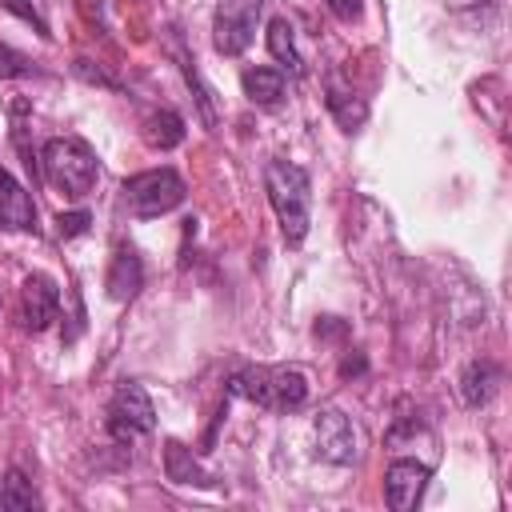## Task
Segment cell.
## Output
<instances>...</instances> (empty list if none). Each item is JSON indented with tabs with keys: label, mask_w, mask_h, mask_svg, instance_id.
<instances>
[{
	"label": "cell",
	"mask_w": 512,
	"mask_h": 512,
	"mask_svg": "<svg viewBox=\"0 0 512 512\" xmlns=\"http://www.w3.org/2000/svg\"><path fill=\"white\" fill-rule=\"evenodd\" d=\"M256 20H260V0H224L212 16V44L224 56H240L252 36H256Z\"/></svg>",
	"instance_id": "cell-5"
},
{
	"label": "cell",
	"mask_w": 512,
	"mask_h": 512,
	"mask_svg": "<svg viewBox=\"0 0 512 512\" xmlns=\"http://www.w3.org/2000/svg\"><path fill=\"white\" fill-rule=\"evenodd\" d=\"M340 372H344V376H352V372H364V356H344Z\"/></svg>",
	"instance_id": "cell-23"
},
{
	"label": "cell",
	"mask_w": 512,
	"mask_h": 512,
	"mask_svg": "<svg viewBox=\"0 0 512 512\" xmlns=\"http://www.w3.org/2000/svg\"><path fill=\"white\" fill-rule=\"evenodd\" d=\"M428 480H432L428 464H420V460H392L388 472H384V500H388V508L412 512L420 504Z\"/></svg>",
	"instance_id": "cell-8"
},
{
	"label": "cell",
	"mask_w": 512,
	"mask_h": 512,
	"mask_svg": "<svg viewBox=\"0 0 512 512\" xmlns=\"http://www.w3.org/2000/svg\"><path fill=\"white\" fill-rule=\"evenodd\" d=\"M16 76H36V68H32V60L20 56L16 48L0 44V80H16Z\"/></svg>",
	"instance_id": "cell-19"
},
{
	"label": "cell",
	"mask_w": 512,
	"mask_h": 512,
	"mask_svg": "<svg viewBox=\"0 0 512 512\" xmlns=\"http://www.w3.org/2000/svg\"><path fill=\"white\" fill-rule=\"evenodd\" d=\"M88 224H92V216H88L84 208H76V212H60V216H56V232H60V240L84 236V232H88Z\"/></svg>",
	"instance_id": "cell-20"
},
{
	"label": "cell",
	"mask_w": 512,
	"mask_h": 512,
	"mask_svg": "<svg viewBox=\"0 0 512 512\" xmlns=\"http://www.w3.org/2000/svg\"><path fill=\"white\" fill-rule=\"evenodd\" d=\"M0 228H8V232H32L36 228L32 196L24 192V184L8 168H0Z\"/></svg>",
	"instance_id": "cell-10"
},
{
	"label": "cell",
	"mask_w": 512,
	"mask_h": 512,
	"mask_svg": "<svg viewBox=\"0 0 512 512\" xmlns=\"http://www.w3.org/2000/svg\"><path fill=\"white\" fill-rule=\"evenodd\" d=\"M144 140H148L152 148L168 152V148H176V144L184 140V120H180L172 108H160V112H152V116L144 120Z\"/></svg>",
	"instance_id": "cell-14"
},
{
	"label": "cell",
	"mask_w": 512,
	"mask_h": 512,
	"mask_svg": "<svg viewBox=\"0 0 512 512\" xmlns=\"http://www.w3.org/2000/svg\"><path fill=\"white\" fill-rule=\"evenodd\" d=\"M240 84H244V96L260 108H272L284 96V72L280 68H248L240 76Z\"/></svg>",
	"instance_id": "cell-13"
},
{
	"label": "cell",
	"mask_w": 512,
	"mask_h": 512,
	"mask_svg": "<svg viewBox=\"0 0 512 512\" xmlns=\"http://www.w3.org/2000/svg\"><path fill=\"white\" fill-rule=\"evenodd\" d=\"M312 436H316V452L328 460V464H352L356 452H360V440H356V428L352 420L340 412V408H324L312 424Z\"/></svg>",
	"instance_id": "cell-7"
},
{
	"label": "cell",
	"mask_w": 512,
	"mask_h": 512,
	"mask_svg": "<svg viewBox=\"0 0 512 512\" xmlns=\"http://www.w3.org/2000/svg\"><path fill=\"white\" fill-rule=\"evenodd\" d=\"M268 52L288 68V72H300L304 64H300V52H296V40H292V24L284 20V16H276L272 24H268Z\"/></svg>",
	"instance_id": "cell-16"
},
{
	"label": "cell",
	"mask_w": 512,
	"mask_h": 512,
	"mask_svg": "<svg viewBox=\"0 0 512 512\" xmlns=\"http://www.w3.org/2000/svg\"><path fill=\"white\" fill-rule=\"evenodd\" d=\"M124 204L136 220H152L164 216L172 208L184 204V180L172 168H148L124 180Z\"/></svg>",
	"instance_id": "cell-4"
},
{
	"label": "cell",
	"mask_w": 512,
	"mask_h": 512,
	"mask_svg": "<svg viewBox=\"0 0 512 512\" xmlns=\"http://www.w3.org/2000/svg\"><path fill=\"white\" fill-rule=\"evenodd\" d=\"M264 192L276 208V220L284 228L288 244H300L308 236V208H312V184L300 164L268 160L264 164Z\"/></svg>",
	"instance_id": "cell-1"
},
{
	"label": "cell",
	"mask_w": 512,
	"mask_h": 512,
	"mask_svg": "<svg viewBox=\"0 0 512 512\" xmlns=\"http://www.w3.org/2000/svg\"><path fill=\"white\" fill-rule=\"evenodd\" d=\"M0 4H4V8H8V12H16V16H20V20H28V24H36V32H40V36H44V40H48V36H52V32H48V24H44V20H40V16H36V8H32V4H28V0H0Z\"/></svg>",
	"instance_id": "cell-21"
},
{
	"label": "cell",
	"mask_w": 512,
	"mask_h": 512,
	"mask_svg": "<svg viewBox=\"0 0 512 512\" xmlns=\"http://www.w3.org/2000/svg\"><path fill=\"white\" fill-rule=\"evenodd\" d=\"M328 12L336 20H344V24H352L360 16V0H328Z\"/></svg>",
	"instance_id": "cell-22"
},
{
	"label": "cell",
	"mask_w": 512,
	"mask_h": 512,
	"mask_svg": "<svg viewBox=\"0 0 512 512\" xmlns=\"http://www.w3.org/2000/svg\"><path fill=\"white\" fill-rule=\"evenodd\" d=\"M40 168H44V180L56 192L72 196V200L88 196L92 184H96V152L80 136H56V140H48L44 152H40Z\"/></svg>",
	"instance_id": "cell-2"
},
{
	"label": "cell",
	"mask_w": 512,
	"mask_h": 512,
	"mask_svg": "<svg viewBox=\"0 0 512 512\" xmlns=\"http://www.w3.org/2000/svg\"><path fill=\"white\" fill-rule=\"evenodd\" d=\"M56 308H60V288L44 276V272H32L24 280V304H20V320L28 332H44L52 320H56Z\"/></svg>",
	"instance_id": "cell-9"
},
{
	"label": "cell",
	"mask_w": 512,
	"mask_h": 512,
	"mask_svg": "<svg viewBox=\"0 0 512 512\" xmlns=\"http://www.w3.org/2000/svg\"><path fill=\"white\" fill-rule=\"evenodd\" d=\"M500 388V368L492 360H472L460 376V396L468 408H484Z\"/></svg>",
	"instance_id": "cell-12"
},
{
	"label": "cell",
	"mask_w": 512,
	"mask_h": 512,
	"mask_svg": "<svg viewBox=\"0 0 512 512\" xmlns=\"http://www.w3.org/2000/svg\"><path fill=\"white\" fill-rule=\"evenodd\" d=\"M140 284H144V264H140L136 248H116L112 268H108V280H104L108 296L124 304V300H132L140 292Z\"/></svg>",
	"instance_id": "cell-11"
},
{
	"label": "cell",
	"mask_w": 512,
	"mask_h": 512,
	"mask_svg": "<svg viewBox=\"0 0 512 512\" xmlns=\"http://www.w3.org/2000/svg\"><path fill=\"white\" fill-rule=\"evenodd\" d=\"M164 472L176 484H208L204 472H200V464H196V456H192V448H184L180 440H168L164 444Z\"/></svg>",
	"instance_id": "cell-15"
},
{
	"label": "cell",
	"mask_w": 512,
	"mask_h": 512,
	"mask_svg": "<svg viewBox=\"0 0 512 512\" xmlns=\"http://www.w3.org/2000/svg\"><path fill=\"white\" fill-rule=\"evenodd\" d=\"M232 396H248L260 408H276V412H292L308 400V380L300 368H244L232 376Z\"/></svg>",
	"instance_id": "cell-3"
},
{
	"label": "cell",
	"mask_w": 512,
	"mask_h": 512,
	"mask_svg": "<svg viewBox=\"0 0 512 512\" xmlns=\"http://www.w3.org/2000/svg\"><path fill=\"white\" fill-rule=\"evenodd\" d=\"M40 504V496L32 492V480H24V472H8L4 476V484H0V508H8V512H28V508H36Z\"/></svg>",
	"instance_id": "cell-18"
},
{
	"label": "cell",
	"mask_w": 512,
	"mask_h": 512,
	"mask_svg": "<svg viewBox=\"0 0 512 512\" xmlns=\"http://www.w3.org/2000/svg\"><path fill=\"white\" fill-rule=\"evenodd\" d=\"M328 112L336 116V124L340 128H356V124H364V116H368V104L356 96V92H344V88H328Z\"/></svg>",
	"instance_id": "cell-17"
},
{
	"label": "cell",
	"mask_w": 512,
	"mask_h": 512,
	"mask_svg": "<svg viewBox=\"0 0 512 512\" xmlns=\"http://www.w3.org/2000/svg\"><path fill=\"white\" fill-rule=\"evenodd\" d=\"M156 428V412H152V400L140 384H120L112 404H108V432L116 440H132V436H144Z\"/></svg>",
	"instance_id": "cell-6"
}]
</instances>
